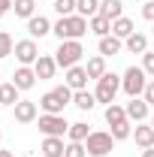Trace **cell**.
Instances as JSON below:
<instances>
[{"mask_svg":"<svg viewBox=\"0 0 154 157\" xmlns=\"http://www.w3.org/2000/svg\"><path fill=\"white\" fill-rule=\"evenodd\" d=\"M112 133H103V130H91V136L85 139V148H88V154L91 157H106L112 151Z\"/></svg>","mask_w":154,"mask_h":157,"instance_id":"6","label":"cell"},{"mask_svg":"<svg viewBox=\"0 0 154 157\" xmlns=\"http://www.w3.org/2000/svg\"><path fill=\"white\" fill-rule=\"evenodd\" d=\"M118 88H121V78L115 76V73H106L103 78H97V91H94V97L97 103H115V94H118Z\"/></svg>","mask_w":154,"mask_h":157,"instance_id":"5","label":"cell"},{"mask_svg":"<svg viewBox=\"0 0 154 157\" xmlns=\"http://www.w3.org/2000/svg\"><path fill=\"white\" fill-rule=\"evenodd\" d=\"M9 9H12V0H0V18H3Z\"/></svg>","mask_w":154,"mask_h":157,"instance_id":"36","label":"cell"},{"mask_svg":"<svg viewBox=\"0 0 154 157\" xmlns=\"http://www.w3.org/2000/svg\"><path fill=\"white\" fill-rule=\"evenodd\" d=\"M145 85H148V73L142 67H127V73L121 76V88L127 97H139L145 94Z\"/></svg>","mask_w":154,"mask_h":157,"instance_id":"3","label":"cell"},{"mask_svg":"<svg viewBox=\"0 0 154 157\" xmlns=\"http://www.w3.org/2000/svg\"><path fill=\"white\" fill-rule=\"evenodd\" d=\"M76 12L85 18H94L100 15V0H76Z\"/></svg>","mask_w":154,"mask_h":157,"instance_id":"27","label":"cell"},{"mask_svg":"<svg viewBox=\"0 0 154 157\" xmlns=\"http://www.w3.org/2000/svg\"><path fill=\"white\" fill-rule=\"evenodd\" d=\"M67 85L73 88V91H85V85H88V70L85 67H70L67 70Z\"/></svg>","mask_w":154,"mask_h":157,"instance_id":"14","label":"cell"},{"mask_svg":"<svg viewBox=\"0 0 154 157\" xmlns=\"http://www.w3.org/2000/svg\"><path fill=\"white\" fill-rule=\"evenodd\" d=\"M133 136V127H130V121H121V124H115L112 127V139L115 142H121V139H130Z\"/></svg>","mask_w":154,"mask_h":157,"instance_id":"30","label":"cell"},{"mask_svg":"<svg viewBox=\"0 0 154 157\" xmlns=\"http://www.w3.org/2000/svg\"><path fill=\"white\" fill-rule=\"evenodd\" d=\"M0 157H15V154H12V151H3V148H0Z\"/></svg>","mask_w":154,"mask_h":157,"instance_id":"38","label":"cell"},{"mask_svg":"<svg viewBox=\"0 0 154 157\" xmlns=\"http://www.w3.org/2000/svg\"><path fill=\"white\" fill-rule=\"evenodd\" d=\"M88 27H91V33H97V36H109V33H112V21L106 18V15L88 18Z\"/></svg>","mask_w":154,"mask_h":157,"instance_id":"21","label":"cell"},{"mask_svg":"<svg viewBox=\"0 0 154 157\" xmlns=\"http://www.w3.org/2000/svg\"><path fill=\"white\" fill-rule=\"evenodd\" d=\"M12 112H15V121L18 124H30V121H37V103L33 100H18L12 106Z\"/></svg>","mask_w":154,"mask_h":157,"instance_id":"9","label":"cell"},{"mask_svg":"<svg viewBox=\"0 0 154 157\" xmlns=\"http://www.w3.org/2000/svg\"><path fill=\"white\" fill-rule=\"evenodd\" d=\"M91 27H88V18L85 15H70V18H58L55 24H52V33L64 42V39H82L85 33H88Z\"/></svg>","mask_w":154,"mask_h":157,"instance_id":"1","label":"cell"},{"mask_svg":"<svg viewBox=\"0 0 154 157\" xmlns=\"http://www.w3.org/2000/svg\"><path fill=\"white\" fill-rule=\"evenodd\" d=\"M0 85H3V82H0Z\"/></svg>","mask_w":154,"mask_h":157,"instance_id":"41","label":"cell"},{"mask_svg":"<svg viewBox=\"0 0 154 157\" xmlns=\"http://www.w3.org/2000/svg\"><path fill=\"white\" fill-rule=\"evenodd\" d=\"M100 15H106L109 21H115L124 15V3L121 0H100Z\"/></svg>","mask_w":154,"mask_h":157,"instance_id":"19","label":"cell"},{"mask_svg":"<svg viewBox=\"0 0 154 157\" xmlns=\"http://www.w3.org/2000/svg\"><path fill=\"white\" fill-rule=\"evenodd\" d=\"M142 97H145V103H148V106H154V78L145 85V94H142Z\"/></svg>","mask_w":154,"mask_h":157,"instance_id":"35","label":"cell"},{"mask_svg":"<svg viewBox=\"0 0 154 157\" xmlns=\"http://www.w3.org/2000/svg\"><path fill=\"white\" fill-rule=\"evenodd\" d=\"M12 85H15L18 91H30V88L37 85V73H33L30 67H18L15 76H12Z\"/></svg>","mask_w":154,"mask_h":157,"instance_id":"12","label":"cell"},{"mask_svg":"<svg viewBox=\"0 0 154 157\" xmlns=\"http://www.w3.org/2000/svg\"><path fill=\"white\" fill-rule=\"evenodd\" d=\"M82 55H85V48H82L79 39H64L58 45V52H55V60H58V67L70 70V67H76L79 60H82Z\"/></svg>","mask_w":154,"mask_h":157,"instance_id":"4","label":"cell"},{"mask_svg":"<svg viewBox=\"0 0 154 157\" xmlns=\"http://www.w3.org/2000/svg\"><path fill=\"white\" fill-rule=\"evenodd\" d=\"M12 55H15V60H18L21 67H30V63H37L39 48H37V42H33V39H18Z\"/></svg>","mask_w":154,"mask_h":157,"instance_id":"8","label":"cell"},{"mask_svg":"<svg viewBox=\"0 0 154 157\" xmlns=\"http://www.w3.org/2000/svg\"><path fill=\"white\" fill-rule=\"evenodd\" d=\"M142 70H145L148 76H154V52H145V55H142Z\"/></svg>","mask_w":154,"mask_h":157,"instance_id":"33","label":"cell"},{"mask_svg":"<svg viewBox=\"0 0 154 157\" xmlns=\"http://www.w3.org/2000/svg\"><path fill=\"white\" fill-rule=\"evenodd\" d=\"M0 139H3V130H0Z\"/></svg>","mask_w":154,"mask_h":157,"instance_id":"39","label":"cell"},{"mask_svg":"<svg viewBox=\"0 0 154 157\" xmlns=\"http://www.w3.org/2000/svg\"><path fill=\"white\" fill-rule=\"evenodd\" d=\"M15 52V42H12V36L6 33V30H0V58H9Z\"/></svg>","mask_w":154,"mask_h":157,"instance_id":"31","label":"cell"},{"mask_svg":"<svg viewBox=\"0 0 154 157\" xmlns=\"http://www.w3.org/2000/svg\"><path fill=\"white\" fill-rule=\"evenodd\" d=\"M151 127H154V118H151Z\"/></svg>","mask_w":154,"mask_h":157,"instance_id":"40","label":"cell"},{"mask_svg":"<svg viewBox=\"0 0 154 157\" xmlns=\"http://www.w3.org/2000/svg\"><path fill=\"white\" fill-rule=\"evenodd\" d=\"M133 139H136V145H139V148H151V145H154V127H151V124H145V121H142V124H136Z\"/></svg>","mask_w":154,"mask_h":157,"instance_id":"16","label":"cell"},{"mask_svg":"<svg viewBox=\"0 0 154 157\" xmlns=\"http://www.w3.org/2000/svg\"><path fill=\"white\" fill-rule=\"evenodd\" d=\"M67 145H64V136H45L42 139V157H64Z\"/></svg>","mask_w":154,"mask_h":157,"instance_id":"15","label":"cell"},{"mask_svg":"<svg viewBox=\"0 0 154 157\" xmlns=\"http://www.w3.org/2000/svg\"><path fill=\"white\" fill-rule=\"evenodd\" d=\"M121 121H130V118H127V109L118 106V103H109V106H106V124L115 127V124H121Z\"/></svg>","mask_w":154,"mask_h":157,"instance_id":"22","label":"cell"},{"mask_svg":"<svg viewBox=\"0 0 154 157\" xmlns=\"http://www.w3.org/2000/svg\"><path fill=\"white\" fill-rule=\"evenodd\" d=\"M142 157H154V145H151V148H145V151H142Z\"/></svg>","mask_w":154,"mask_h":157,"instance_id":"37","label":"cell"},{"mask_svg":"<svg viewBox=\"0 0 154 157\" xmlns=\"http://www.w3.org/2000/svg\"><path fill=\"white\" fill-rule=\"evenodd\" d=\"M67 136H70V142H85V139L91 136V130H88V124H85V121H76V124H70Z\"/></svg>","mask_w":154,"mask_h":157,"instance_id":"28","label":"cell"},{"mask_svg":"<svg viewBox=\"0 0 154 157\" xmlns=\"http://www.w3.org/2000/svg\"><path fill=\"white\" fill-rule=\"evenodd\" d=\"M70 130L64 115H39V133L42 136H64Z\"/></svg>","mask_w":154,"mask_h":157,"instance_id":"7","label":"cell"},{"mask_svg":"<svg viewBox=\"0 0 154 157\" xmlns=\"http://www.w3.org/2000/svg\"><path fill=\"white\" fill-rule=\"evenodd\" d=\"M85 70H88V78H103V76H106V58H103V55L91 58Z\"/></svg>","mask_w":154,"mask_h":157,"instance_id":"26","label":"cell"},{"mask_svg":"<svg viewBox=\"0 0 154 157\" xmlns=\"http://www.w3.org/2000/svg\"><path fill=\"white\" fill-rule=\"evenodd\" d=\"M142 18L154 21V0H145V6H142Z\"/></svg>","mask_w":154,"mask_h":157,"instance_id":"34","label":"cell"},{"mask_svg":"<svg viewBox=\"0 0 154 157\" xmlns=\"http://www.w3.org/2000/svg\"><path fill=\"white\" fill-rule=\"evenodd\" d=\"M151 30H154V27H151Z\"/></svg>","mask_w":154,"mask_h":157,"instance_id":"42","label":"cell"},{"mask_svg":"<svg viewBox=\"0 0 154 157\" xmlns=\"http://www.w3.org/2000/svg\"><path fill=\"white\" fill-rule=\"evenodd\" d=\"M73 88L70 85H60V88H55V91H48V94H42V100H39V109L45 112V115H60L64 109H67V103H73Z\"/></svg>","mask_w":154,"mask_h":157,"instance_id":"2","label":"cell"},{"mask_svg":"<svg viewBox=\"0 0 154 157\" xmlns=\"http://www.w3.org/2000/svg\"><path fill=\"white\" fill-rule=\"evenodd\" d=\"M12 9H15V15L18 18H33L37 12V0H12Z\"/></svg>","mask_w":154,"mask_h":157,"instance_id":"25","label":"cell"},{"mask_svg":"<svg viewBox=\"0 0 154 157\" xmlns=\"http://www.w3.org/2000/svg\"><path fill=\"white\" fill-rule=\"evenodd\" d=\"M97 48H100V55H103V58H109V55L115 58L118 52L124 48V42H121L115 33H109V36H100V45H97Z\"/></svg>","mask_w":154,"mask_h":157,"instance_id":"17","label":"cell"},{"mask_svg":"<svg viewBox=\"0 0 154 157\" xmlns=\"http://www.w3.org/2000/svg\"><path fill=\"white\" fill-rule=\"evenodd\" d=\"M124 109H127V118L136 121V124H142V121L148 118V103H145V97H142V100H139V97H130V103H127Z\"/></svg>","mask_w":154,"mask_h":157,"instance_id":"10","label":"cell"},{"mask_svg":"<svg viewBox=\"0 0 154 157\" xmlns=\"http://www.w3.org/2000/svg\"><path fill=\"white\" fill-rule=\"evenodd\" d=\"M55 70H58V60L48 58V55H39L37 63H33V73H37L39 82H42V78H52V76H55Z\"/></svg>","mask_w":154,"mask_h":157,"instance_id":"13","label":"cell"},{"mask_svg":"<svg viewBox=\"0 0 154 157\" xmlns=\"http://www.w3.org/2000/svg\"><path fill=\"white\" fill-rule=\"evenodd\" d=\"M55 12H58L60 18L76 15V0H55Z\"/></svg>","mask_w":154,"mask_h":157,"instance_id":"29","label":"cell"},{"mask_svg":"<svg viewBox=\"0 0 154 157\" xmlns=\"http://www.w3.org/2000/svg\"><path fill=\"white\" fill-rule=\"evenodd\" d=\"M27 33H30V39L48 36V33H52V21L45 18V15H33V18H27Z\"/></svg>","mask_w":154,"mask_h":157,"instance_id":"11","label":"cell"},{"mask_svg":"<svg viewBox=\"0 0 154 157\" xmlns=\"http://www.w3.org/2000/svg\"><path fill=\"white\" fill-rule=\"evenodd\" d=\"M18 103V88L12 82H3L0 85V106H15Z\"/></svg>","mask_w":154,"mask_h":157,"instance_id":"23","label":"cell"},{"mask_svg":"<svg viewBox=\"0 0 154 157\" xmlns=\"http://www.w3.org/2000/svg\"><path fill=\"white\" fill-rule=\"evenodd\" d=\"M112 33H115L118 39H127V36H133V33H136V24L127 18V15H121V18L112 21Z\"/></svg>","mask_w":154,"mask_h":157,"instance_id":"18","label":"cell"},{"mask_svg":"<svg viewBox=\"0 0 154 157\" xmlns=\"http://www.w3.org/2000/svg\"><path fill=\"white\" fill-rule=\"evenodd\" d=\"M124 48L133 52V55H145V52H148V36H145V33H133V36L124 39Z\"/></svg>","mask_w":154,"mask_h":157,"instance_id":"20","label":"cell"},{"mask_svg":"<svg viewBox=\"0 0 154 157\" xmlns=\"http://www.w3.org/2000/svg\"><path fill=\"white\" fill-rule=\"evenodd\" d=\"M73 106L82 109V112H91V109L97 106V97L88 94V91H76V94H73Z\"/></svg>","mask_w":154,"mask_h":157,"instance_id":"24","label":"cell"},{"mask_svg":"<svg viewBox=\"0 0 154 157\" xmlns=\"http://www.w3.org/2000/svg\"><path fill=\"white\" fill-rule=\"evenodd\" d=\"M64 157H88L85 142H70V145H67V151H64Z\"/></svg>","mask_w":154,"mask_h":157,"instance_id":"32","label":"cell"}]
</instances>
